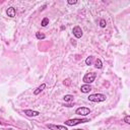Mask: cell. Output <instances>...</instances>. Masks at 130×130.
I'll return each mask as SVG.
<instances>
[{
    "label": "cell",
    "instance_id": "obj_1",
    "mask_svg": "<svg viewBox=\"0 0 130 130\" xmlns=\"http://www.w3.org/2000/svg\"><path fill=\"white\" fill-rule=\"evenodd\" d=\"M86 122H89V119L87 118H74V119H69V120H66L65 121V125L67 126H75V125H78V124H82V123H86Z\"/></svg>",
    "mask_w": 130,
    "mask_h": 130
},
{
    "label": "cell",
    "instance_id": "obj_2",
    "mask_svg": "<svg viewBox=\"0 0 130 130\" xmlns=\"http://www.w3.org/2000/svg\"><path fill=\"white\" fill-rule=\"evenodd\" d=\"M87 99L88 101L93 103H101V102H105L107 100V96L106 94H103V93H93V94H89Z\"/></svg>",
    "mask_w": 130,
    "mask_h": 130
},
{
    "label": "cell",
    "instance_id": "obj_3",
    "mask_svg": "<svg viewBox=\"0 0 130 130\" xmlns=\"http://www.w3.org/2000/svg\"><path fill=\"white\" fill-rule=\"evenodd\" d=\"M95 77H96V73H94V72H88V73H86L83 76V79L82 80H83V82L85 84H90V83H92L94 81Z\"/></svg>",
    "mask_w": 130,
    "mask_h": 130
},
{
    "label": "cell",
    "instance_id": "obj_4",
    "mask_svg": "<svg viewBox=\"0 0 130 130\" xmlns=\"http://www.w3.org/2000/svg\"><path fill=\"white\" fill-rule=\"evenodd\" d=\"M90 109L86 108V107H79L75 110V114L76 115H80V116H87L90 114Z\"/></svg>",
    "mask_w": 130,
    "mask_h": 130
},
{
    "label": "cell",
    "instance_id": "obj_5",
    "mask_svg": "<svg viewBox=\"0 0 130 130\" xmlns=\"http://www.w3.org/2000/svg\"><path fill=\"white\" fill-rule=\"evenodd\" d=\"M72 32H73V36H74L76 39H80V38L82 37V35H83V31H82L81 27L78 26V25H75V26L73 27Z\"/></svg>",
    "mask_w": 130,
    "mask_h": 130
},
{
    "label": "cell",
    "instance_id": "obj_6",
    "mask_svg": "<svg viewBox=\"0 0 130 130\" xmlns=\"http://www.w3.org/2000/svg\"><path fill=\"white\" fill-rule=\"evenodd\" d=\"M50 130H68L67 127L63 125H55V124H48L47 125Z\"/></svg>",
    "mask_w": 130,
    "mask_h": 130
},
{
    "label": "cell",
    "instance_id": "obj_7",
    "mask_svg": "<svg viewBox=\"0 0 130 130\" xmlns=\"http://www.w3.org/2000/svg\"><path fill=\"white\" fill-rule=\"evenodd\" d=\"M23 113H24V115L27 116V117H37V116L40 115V112L34 111V110H24Z\"/></svg>",
    "mask_w": 130,
    "mask_h": 130
},
{
    "label": "cell",
    "instance_id": "obj_8",
    "mask_svg": "<svg viewBox=\"0 0 130 130\" xmlns=\"http://www.w3.org/2000/svg\"><path fill=\"white\" fill-rule=\"evenodd\" d=\"M91 89H92V88H91V85H90V84H83V85H81V87H80V90H81V92H83V93H87V92H89Z\"/></svg>",
    "mask_w": 130,
    "mask_h": 130
},
{
    "label": "cell",
    "instance_id": "obj_9",
    "mask_svg": "<svg viewBox=\"0 0 130 130\" xmlns=\"http://www.w3.org/2000/svg\"><path fill=\"white\" fill-rule=\"evenodd\" d=\"M15 13H16V11H15V8L14 7H9L6 10V14L9 17H14L15 16Z\"/></svg>",
    "mask_w": 130,
    "mask_h": 130
},
{
    "label": "cell",
    "instance_id": "obj_10",
    "mask_svg": "<svg viewBox=\"0 0 130 130\" xmlns=\"http://www.w3.org/2000/svg\"><path fill=\"white\" fill-rule=\"evenodd\" d=\"M45 88H46V83H42L40 86H38V87H37V88L34 90V94H35V95L39 94V93H40V92H42V91H43Z\"/></svg>",
    "mask_w": 130,
    "mask_h": 130
},
{
    "label": "cell",
    "instance_id": "obj_11",
    "mask_svg": "<svg viewBox=\"0 0 130 130\" xmlns=\"http://www.w3.org/2000/svg\"><path fill=\"white\" fill-rule=\"evenodd\" d=\"M94 67H95L96 69H101V68L103 67V62H102V60H101L100 58H98V59L95 60V62H94Z\"/></svg>",
    "mask_w": 130,
    "mask_h": 130
},
{
    "label": "cell",
    "instance_id": "obj_12",
    "mask_svg": "<svg viewBox=\"0 0 130 130\" xmlns=\"http://www.w3.org/2000/svg\"><path fill=\"white\" fill-rule=\"evenodd\" d=\"M63 99H64V101H65V102H68V103H69V102H72V101H73L74 96H73L72 94H65Z\"/></svg>",
    "mask_w": 130,
    "mask_h": 130
},
{
    "label": "cell",
    "instance_id": "obj_13",
    "mask_svg": "<svg viewBox=\"0 0 130 130\" xmlns=\"http://www.w3.org/2000/svg\"><path fill=\"white\" fill-rule=\"evenodd\" d=\"M36 38H37L38 40H44V39L46 38V36H45V34H43V32L37 31V32H36Z\"/></svg>",
    "mask_w": 130,
    "mask_h": 130
},
{
    "label": "cell",
    "instance_id": "obj_14",
    "mask_svg": "<svg viewBox=\"0 0 130 130\" xmlns=\"http://www.w3.org/2000/svg\"><path fill=\"white\" fill-rule=\"evenodd\" d=\"M48 24H49V18H48V17H44V18L42 19V21H41V25L45 27V26H47Z\"/></svg>",
    "mask_w": 130,
    "mask_h": 130
},
{
    "label": "cell",
    "instance_id": "obj_15",
    "mask_svg": "<svg viewBox=\"0 0 130 130\" xmlns=\"http://www.w3.org/2000/svg\"><path fill=\"white\" fill-rule=\"evenodd\" d=\"M92 61H93V56H88L85 59V64L86 65H91L92 64Z\"/></svg>",
    "mask_w": 130,
    "mask_h": 130
},
{
    "label": "cell",
    "instance_id": "obj_16",
    "mask_svg": "<svg viewBox=\"0 0 130 130\" xmlns=\"http://www.w3.org/2000/svg\"><path fill=\"white\" fill-rule=\"evenodd\" d=\"M106 25H107V21L102 18V19L100 20V26H101V27H106Z\"/></svg>",
    "mask_w": 130,
    "mask_h": 130
},
{
    "label": "cell",
    "instance_id": "obj_17",
    "mask_svg": "<svg viewBox=\"0 0 130 130\" xmlns=\"http://www.w3.org/2000/svg\"><path fill=\"white\" fill-rule=\"evenodd\" d=\"M124 122L127 123V124H130V116L129 115H126L124 117Z\"/></svg>",
    "mask_w": 130,
    "mask_h": 130
},
{
    "label": "cell",
    "instance_id": "obj_18",
    "mask_svg": "<svg viewBox=\"0 0 130 130\" xmlns=\"http://www.w3.org/2000/svg\"><path fill=\"white\" fill-rule=\"evenodd\" d=\"M67 3H68L69 5H74V4H77V1H76V0H68Z\"/></svg>",
    "mask_w": 130,
    "mask_h": 130
},
{
    "label": "cell",
    "instance_id": "obj_19",
    "mask_svg": "<svg viewBox=\"0 0 130 130\" xmlns=\"http://www.w3.org/2000/svg\"><path fill=\"white\" fill-rule=\"evenodd\" d=\"M64 84H65V85H67V86H69V85L71 84V81H70V79H69V78L65 79V80H64Z\"/></svg>",
    "mask_w": 130,
    "mask_h": 130
},
{
    "label": "cell",
    "instance_id": "obj_20",
    "mask_svg": "<svg viewBox=\"0 0 130 130\" xmlns=\"http://www.w3.org/2000/svg\"><path fill=\"white\" fill-rule=\"evenodd\" d=\"M75 130H83V129H75Z\"/></svg>",
    "mask_w": 130,
    "mask_h": 130
}]
</instances>
